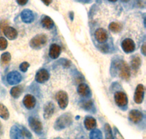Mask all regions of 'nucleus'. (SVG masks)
<instances>
[{
    "label": "nucleus",
    "mask_w": 146,
    "mask_h": 139,
    "mask_svg": "<svg viewBox=\"0 0 146 139\" xmlns=\"http://www.w3.org/2000/svg\"><path fill=\"white\" fill-rule=\"evenodd\" d=\"M42 1L46 5H49L52 2V0H42Z\"/></svg>",
    "instance_id": "nucleus-33"
},
{
    "label": "nucleus",
    "mask_w": 146,
    "mask_h": 139,
    "mask_svg": "<svg viewBox=\"0 0 146 139\" xmlns=\"http://www.w3.org/2000/svg\"><path fill=\"white\" fill-rule=\"evenodd\" d=\"M109 1H110V2H116L117 0H109Z\"/></svg>",
    "instance_id": "nucleus-36"
},
{
    "label": "nucleus",
    "mask_w": 146,
    "mask_h": 139,
    "mask_svg": "<svg viewBox=\"0 0 146 139\" xmlns=\"http://www.w3.org/2000/svg\"><path fill=\"white\" fill-rule=\"evenodd\" d=\"M72 123V117L70 114H64L57 119L55 128L56 129H63Z\"/></svg>",
    "instance_id": "nucleus-2"
},
{
    "label": "nucleus",
    "mask_w": 146,
    "mask_h": 139,
    "mask_svg": "<svg viewBox=\"0 0 146 139\" xmlns=\"http://www.w3.org/2000/svg\"><path fill=\"white\" fill-rule=\"evenodd\" d=\"M23 91V89L21 86H16L12 88V90H10V94L13 98H18L21 95Z\"/></svg>",
    "instance_id": "nucleus-20"
},
{
    "label": "nucleus",
    "mask_w": 146,
    "mask_h": 139,
    "mask_svg": "<svg viewBox=\"0 0 146 139\" xmlns=\"http://www.w3.org/2000/svg\"><path fill=\"white\" fill-rule=\"evenodd\" d=\"M90 138L94 139L102 138V134L101 131H100L99 130H94L91 132V134H90Z\"/></svg>",
    "instance_id": "nucleus-26"
},
{
    "label": "nucleus",
    "mask_w": 146,
    "mask_h": 139,
    "mask_svg": "<svg viewBox=\"0 0 146 139\" xmlns=\"http://www.w3.org/2000/svg\"><path fill=\"white\" fill-rule=\"evenodd\" d=\"M95 38L99 43H105L108 40V33L103 29H98L95 32Z\"/></svg>",
    "instance_id": "nucleus-12"
},
{
    "label": "nucleus",
    "mask_w": 146,
    "mask_h": 139,
    "mask_svg": "<svg viewBox=\"0 0 146 139\" xmlns=\"http://www.w3.org/2000/svg\"><path fill=\"white\" fill-rule=\"evenodd\" d=\"M7 22L5 21H2L0 22V28L2 29L3 30V29L5 28V27H7Z\"/></svg>",
    "instance_id": "nucleus-31"
},
{
    "label": "nucleus",
    "mask_w": 146,
    "mask_h": 139,
    "mask_svg": "<svg viewBox=\"0 0 146 139\" xmlns=\"http://www.w3.org/2000/svg\"><path fill=\"white\" fill-rule=\"evenodd\" d=\"M120 76L125 80H128L130 77V69L129 65L125 61H121L119 63Z\"/></svg>",
    "instance_id": "nucleus-5"
},
{
    "label": "nucleus",
    "mask_w": 146,
    "mask_h": 139,
    "mask_svg": "<svg viewBox=\"0 0 146 139\" xmlns=\"http://www.w3.org/2000/svg\"><path fill=\"white\" fill-rule=\"evenodd\" d=\"M110 30H111L113 32H115V33H117V32H119L122 29V27L121 25L118 23H115V22H113L110 24L109 26Z\"/></svg>",
    "instance_id": "nucleus-23"
},
{
    "label": "nucleus",
    "mask_w": 146,
    "mask_h": 139,
    "mask_svg": "<svg viewBox=\"0 0 146 139\" xmlns=\"http://www.w3.org/2000/svg\"><path fill=\"white\" fill-rule=\"evenodd\" d=\"M23 104L28 109H32L36 105V100L32 94H27L23 98Z\"/></svg>",
    "instance_id": "nucleus-11"
},
{
    "label": "nucleus",
    "mask_w": 146,
    "mask_h": 139,
    "mask_svg": "<svg viewBox=\"0 0 146 139\" xmlns=\"http://www.w3.org/2000/svg\"><path fill=\"white\" fill-rule=\"evenodd\" d=\"M56 100L58 101V106H60V108H62V109L66 108L69 102L67 93L64 91H60L56 94Z\"/></svg>",
    "instance_id": "nucleus-3"
},
{
    "label": "nucleus",
    "mask_w": 146,
    "mask_h": 139,
    "mask_svg": "<svg viewBox=\"0 0 146 139\" xmlns=\"http://www.w3.org/2000/svg\"><path fill=\"white\" fill-rule=\"evenodd\" d=\"M142 52L144 55H145V43H144L142 46Z\"/></svg>",
    "instance_id": "nucleus-34"
},
{
    "label": "nucleus",
    "mask_w": 146,
    "mask_h": 139,
    "mask_svg": "<svg viewBox=\"0 0 146 139\" xmlns=\"http://www.w3.org/2000/svg\"><path fill=\"white\" fill-rule=\"evenodd\" d=\"M29 67V64L28 62H23L20 65V69L22 72H27L28 68Z\"/></svg>",
    "instance_id": "nucleus-30"
},
{
    "label": "nucleus",
    "mask_w": 146,
    "mask_h": 139,
    "mask_svg": "<svg viewBox=\"0 0 146 139\" xmlns=\"http://www.w3.org/2000/svg\"><path fill=\"white\" fill-rule=\"evenodd\" d=\"M47 40H48V39L45 35H36L30 41V46L32 48L37 49V48H40L43 46L47 43Z\"/></svg>",
    "instance_id": "nucleus-1"
},
{
    "label": "nucleus",
    "mask_w": 146,
    "mask_h": 139,
    "mask_svg": "<svg viewBox=\"0 0 146 139\" xmlns=\"http://www.w3.org/2000/svg\"><path fill=\"white\" fill-rule=\"evenodd\" d=\"M11 59V55L9 52L4 53L1 56V61L3 65H7Z\"/></svg>",
    "instance_id": "nucleus-25"
},
{
    "label": "nucleus",
    "mask_w": 146,
    "mask_h": 139,
    "mask_svg": "<svg viewBox=\"0 0 146 139\" xmlns=\"http://www.w3.org/2000/svg\"><path fill=\"white\" fill-rule=\"evenodd\" d=\"M54 112V105L52 103H47L44 108V117L45 119H49L51 117Z\"/></svg>",
    "instance_id": "nucleus-16"
},
{
    "label": "nucleus",
    "mask_w": 146,
    "mask_h": 139,
    "mask_svg": "<svg viewBox=\"0 0 146 139\" xmlns=\"http://www.w3.org/2000/svg\"><path fill=\"white\" fill-rule=\"evenodd\" d=\"M3 31L5 36L7 37L9 40H15L18 36V32L13 27H8V26L5 27L3 29Z\"/></svg>",
    "instance_id": "nucleus-15"
},
{
    "label": "nucleus",
    "mask_w": 146,
    "mask_h": 139,
    "mask_svg": "<svg viewBox=\"0 0 146 139\" xmlns=\"http://www.w3.org/2000/svg\"><path fill=\"white\" fill-rule=\"evenodd\" d=\"M114 98L116 104L120 107H123L127 104V97H126V94L125 93L122 92H118L115 94Z\"/></svg>",
    "instance_id": "nucleus-6"
},
{
    "label": "nucleus",
    "mask_w": 146,
    "mask_h": 139,
    "mask_svg": "<svg viewBox=\"0 0 146 139\" xmlns=\"http://www.w3.org/2000/svg\"><path fill=\"white\" fill-rule=\"evenodd\" d=\"M61 53V48L56 44H53L50 48L49 55L52 59H56Z\"/></svg>",
    "instance_id": "nucleus-17"
},
{
    "label": "nucleus",
    "mask_w": 146,
    "mask_h": 139,
    "mask_svg": "<svg viewBox=\"0 0 146 139\" xmlns=\"http://www.w3.org/2000/svg\"><path fill=\"white\" fill-rule=\"evenodd\" d=\"M85 127L88 130H94L96 126V122L95 120V119H94L93 117H91V116H88V117L86 118L84 121Z\"/></svg>",
    "instance_id": "nucleus-18"
},
{
    "label": "nucleus",
    "mask_w": 146,
    "mask_h": 139,
    "mask_svg": "<svg viewBox=\"0 0 146 139\" xmlns=\"http://www.w3.org/2000/svg\"><path fill=\"white\" fill-rule=\"evenodd\" d=\"M78 93L83 97H87L90 94V89L86 84H81L78 88Z\"/></svg>",
    "instance_id": "nucleus-19"
},
{
    "label": "nucleus",
    "mask_w": 146,
    "mask_h": 139,
    "mask_svg": "<svg viewBox=\"0 0 146 139\" xmlns=\"http://www.w3.org/2000/svg\"><path fill=\"white\" fill-rule=\"evenodd\" d=\"M9 116H10V114L6 106L0 103V117H2L4 119H8Z\"/></svg>",
    "instance_id": "nucleus-22"
},
{
    "label": "nucleus",
    "mask_w": 146,
    "mask_h": 139,
    "mask_svg": "<svg viewBox=\"0 0 146 139\" xmlns=\"http://www.w3.org/2000/svg\"><path fill=\"white\" fill-rule=\"evenodd\" d=\"M29 125L32 130L37 134H40L42 131V124L37 118L30 117L29 119Z\"/></svg>",
    "instance_id": "nucleus-4"
},
{
    "label": "nucleus",
    "mask_w": 146,
    "mask_h": 139,
    "mask_svg": "<svg viewBox=\"0 0 146 139\" xmlns=\"http://www.w3.org/2000/svg\"><path fill=\"white\" fill-rule=\"evenodd\" d=\"M144 92L145 89L143 85L139 84L137 86L136 89V91H135V103L139 104L141 103L143 100V98H144Z\"/></svg>",
    "instance_id": "nucleus-9"
},
{
    "label": "nucleus",
    "mask_w": 146,
    "mask_h": 139,
    "mask_svg": "<svg viewBox=\"0 0 146 139\" xmlns=\"http://www.w3.org/2000/svg\"><path fill=\"white\" fill-rule=\"evenodd\" d=\"M17 2L20 5H25L28 2V0H17Z\"/></svg>",
    "instance_id": "nucleus-32"
},
{
    "label": "nucleus",
    "mask_w": 146,
    "mask_h": 139,
    "mask_svg": "<svg viewBox=\"0 0 146 139\" xmlns=\"http://www.w3.org/2000/svg\"><path fill=\"white\" fill-rule=\"evenodd\" d=\"M129 119L132 122L138 123L141 121L143 118V115L141 112L138 110H132L129 115Z\"/></svg>",
    "instance_id": "nucleus-14"
},
{
    "label": "nucleus",
    "mask_w": 146,
    "mask_h": 139,
    "mask_svg": "<svg viewBox=\"0 0 146 139\" xmlns=\"http://www.w3.org/2000/svg\"><path fill=\"white\" fill-rule=\"evenodd\" d=\"M49 78V73L46 70L42 69L39 70L36 74L35 79L39 83H44L46 81H48Z\"/></svg>",
    "instance_id": "nucleus-10"
},
{
    "label": "nucleus",
    "mask_w": 146,
    "mask_h": 139,
    "mask_svg": "<svg viewBox=\"0 0 146 139\" xmlns=\"http://www.w3.org/2000/svg\"><path fill=\"white\" fill-rule=\"evenodd\" d=\"M2 130V125H1V123H0V131Z\"/></svg>",
    "instance_id": "nucleus-37"
},
{
    "label": "nucleus",
    "mask_w": 146,
    "mask_h": 139,
    "mask_svg": "<svg viewBox=\"0 0 146 139\" xmlns=\"http://www.w3.org/2000/svg\"><path fill=\"white\" fill-rule=\"evenodd\" d=\"M21 76L17 71L10 72L7 76V81L10 84H16L21 82Z\"/></svg>",
    "instance_id": "nucleus-7"
},
{
    "label": "nucleus",
    "mask_w": 146,
    "mask_h": 139,
    "mask_svg": "<svg viewBox=\"0 0 146 139\" xmlns=\"http://www.w3.org/2000/svg\"><path fill=\"white\" fill-rule=\"evenodd\" d=\"M121 1H122V2H128V1H129V0H121Z\"/></svg>",
    "instance_id": "nucleus-35"
},
{
    "label": "nucleus",
    "mask_w": 146,
    "mask_h": 139,
    "mask_svg": "<svg viewBox=\"0 0 146 139\" xmlns=\"http://www.w3.org/2000/svg\"><path fill=\"white\" fill-rule=\"evenodd\" d=\"M105 133H106V138H112V132H111V128L110 127L108 124H105Z\"/></svg>",
    "instance_id": "nucleus-28"
},
{
    "label": "nucleus",
    "mask_w": 146,
    "mask_h": 139,
    "mask_svg": "<svg viewBox=\"0 0 146 139\" xmlns=\"http://www.w3.org/2000/svg\"><path fill=\"white\" fill-rule=\"evenodd\" d=\"M7 46V41L5 37H0V49L5 50Z\"/></svg>",
    "instance_id": "nucleus-27"
},
{
    "label": "nucleus",
    "mask_w": 146,
    "mask_h": 139,
    "mask_svg": "<svg viewBox=\"0 0 146 139\" xmlns=\"http://www.w3.org/2000/svg\"><path fill=\"white\" fill-rule=\"evenodd\" d=\"M21 19L24 23H32L34 21V14L31 10L26 9V10H23V12L21 14Z\"/></svg>",
    "instance_id": "nucleus-13"
},
{
    "label": "nucleus",
    "mask_w": 146,
    "mask_h": 139,
    "mask_svg": "<svg viewBox=\"0 0 146 139\" xmlns=\"http://www.w3.org/2000/svg\"><path fill=\"white\" fill-rule=\"evenodd\" d=\"M42 26H43L45 29H51L52 27H53V24H54L53 20H52L50 17L48 16H45V18L42 19Z\"/></svg>",
    "instance_id": "nucleus-21"
},
{
    "label": "nucleus",
    "mask_w": 146,
    "mask_h": 139,
    "mask_svg": "<svg viewBox=\"0 0 146 139\" xmlns=\"http://www.w3.org/2000/svg\"><path fill=\"white\" fill-rule=\"evenodd\" d=\"M92 106H93V103L91 100H87L83 103V108L86 110H89L92 107Z\"/></svg>",
    "instance_id": "nucleus-29"
},
{
    "label": "nucleus",
    "mask_w": 146,
    "mask_h": 139,
    "mask_svg": "<svg viewBox=\"0 0 146 139\" xmlns=\"http://www.w3.org/2000/svg\"><path fill=\"white\" fill-rule=\"evenodd\" d=\"M131 67L134 70H137L140 67L141 65V59L139 58V56H135V58L133 59L131 61Z\"/></svg>",
    "instance_id": "nucleus-24"
},
{
    "label": "nucleus",
    "mask_w": 146,
    "mask_h": 139,
    "mask_svg": "<svg viewBox=\"0 0 146 139\" xmlns=\"http://www.w3.org/2000/svg\"><path fill=\"white\" fill-rule=\"evenodd\" d=\"M121 47L123 48L126 53H131L134 51L135 49V44L132 40L131 39H125L122 43H121Z\"/></svg>",
    "instance_id": "nucleus-8"
}]
</instances>
